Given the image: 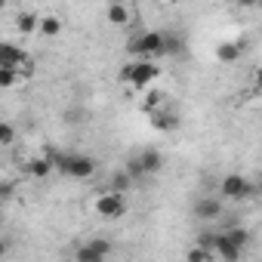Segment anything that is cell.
Masks as SVG:
<instances>
[{"mask_svg": "<svg viewBox=\"0 0 262 262\" xmlns=\"http://www.w3.org/2000/svg\"><path fill=\"white\" fill-rule=\"evenodd\" d=\"M185 53V40L179 31L173 28H164L161 31V59H173V56H182Z\"/></svg>", "mask_w": 262, "mask_h": 262, "instance_id": "12", "label": "cell"}, {"mask_svg": "<svg viewBox=\"0 0 262 262\" xmlns=\"http://www.w3.org/2000/svg\"><path fill=\"white\" fill-rule=\"evenodd\" d=\"M129 59H161V31H139L126 40Z\"/></svg>", "mask_w": 262, "mask_h": 262, "instance_id": "4", "label": "cell"}, {"mask_svg": "<svg viewBox=\"0 0 262 262\" xmlns=\"http://www.w3.org/2000/svg\"><path fill=\"white\" fill-rule=\"evenodd\" d=\"M105 19H108L114 28H123V25L133 22V10L126 7V0H111L108 10H105Z\"/></svg>", "mask_w": 262, "mask_h": 262, "instance_id": "14", "label": "cell"}, {"mask_svg": "<svg viewBox=\"0 0 262 262\" xmlns=\"http://www.w3.org/2000/svg\"><path fill=\"white\" fill-rule=\"evenodd\" d=\"M111 250H114V247H111L105 237H93V241H86L83 247L74 250V259H77V262H102V259L111 256Z\"/></svg>", "mask_w": 262, "mask_h": 262, "instance_id": "8", "label": "cell"}, {"mask_svg": "<svg viewBox=\"0 0 262 262\" xmlns=\"http://www.w3.org/2000/svg\"><path fill=\"white\" fill-rule=\"evenodd\" d=\"M19 83V71L13 68H0V90H13Z\"/></svg>", "mask_w": 262, "mask_h": 262, "instance_id": "22", "label": "cell"}, {"mask_svg": "<svg viewBox=\"0 0 262 262\" xmlns=\"http://www.w3.org/2000/svg\"><path fill=\"white\" fill-rule=\"evenodd\" d=\"M16 139H19V129H16L10 120H0V148L16 145Z\"/></svg>", "mask_w": 262, "mask_h": 262, "instance_id": "20", "label": "cell"}, {"mask_svg": "<svg viewBox=\"0 0 262 262\" xmlns=\"http://www.w3.org/2000/svg\"><path fill=\"white\" fill-rule=\"evenodd\" d=\"M191 262H216V256H213V250L210 247H204V244H194L188 253H185Z\"/></svg>", "mask_w": 262, "mask_h": 262, "instance_id": "21", "label": "cell"}, {"mask_svg": "<svg viewBox=\"0 0 262 262\" xmlns=\"http://www.w3.org/2000/svg\"><path fill=\"white\" fill-rule=\"evenodd\" d=\"M210 250H213V256H216V259H225V262H237V259L244 256V250H241V247H234L222 231H216V234H213Z\"/></svg>", "mask_w": 262, "mask_h": 262, "instance_id": "10", "label": "cell"}, {"mask_svg": "<svg viewBox=\"0 0 262 262\" xmlns=\"http://www.w3.org/2000/svg\"><path fill=\"white\" fill-rule=\"evenodd\" d=\"M237 7H244V10H253V7H259V0H234Z\"/></svg>", "mask_w": 262, "mask_h": 262, "instance_id": "23", "label": "cell"}, {"mask_svg": "<svg viewBox=\"0 0 262 262\" xmlns=\"http://www.w3.org/2000/svg\"><path fill=\"white\" fill-rule=\"evenodd\" d=\"M53 167L71 179H90L96 173V158L90 155H77V151H65V155H53Z\"/></svg>", "mask_w": 262, "mask_h": 262, "instance_id": "2", "label": "cell"}, {"mask_svg": "<svg viewBox=\"0 0 262 262\" xmlns=\"http://www.w3.org/2000/svg\"><path fill=\"white\" fill-rule=\"evenodd\" d=\"M56 167H53V155H43V158H34L31 164H28V173L31 176H37V179H43V176H50Z\"/></svg>", "mask_w": 262, "mask_h": 262, "instance_id": "19", "label": "cell"}, {"mask_svg": "<svg viewBox=\"0 0 262 262\" xmlns=\"http://www.w3.org/2000/svg\"><path fill=\"white\" fill-rule=\"evenodd\" d=\"M7 253H10V244H7L4 237H0V256H7Z\"/></svg>", "mask_w": 262, "mask_h": 262, "instance_id": "24", "label": "cell"}, {"mask_svg": "<svg viewBox=\"0 0 262 262\" xmlns=\"http://www.w3.org/2000/svg\"><path fill=\"white\" fill-rule=\"evenodd\" d=\"M253 194H256V182H250L244 173H225V176L219 179V198H222V201L241 204V201H247V198H253Z\"/></svg>", "mask_w": 262, "mask_h": 262, "instance_id": "3", "label": "cell"}, {"mask_svg": "<svg viewBox=\"0 0 262 262\" xmlns=\"http://www.w3.org/2000/svg\"><path fill=\"white\" fill-rule=\"evenodd\" d=\"M148 117H151V126L158 129V133H176V129H179V117L170 111V108H151L148 111Z\"/></svg>", "mask_w": 262, "mask_h": 262, "instance_id": "11", "label": "cell"}, {"mask_svg": "<svg viewBox=\"0 0 262 262\" xmlns=\"http://www.w3.org/2000/svg\"><path fill=\"white\" fill-rule=\"evenodd\" d=\"M191 213H194V219H198V222L213 225V222H219V219L225 216V201H222L219 194H204V198H198V201H194Z\"/></svg>", "mask_w": 262, "mask_h": 262, "instance_id": "6", "label": "cell"}, {"mask_svg": "<svg viewBox=\"0 0 262 262\" xmlns=\"http://www.w3.org/2000/svg\"><path fill=\"white\" fill-rule=\"evenodd\" d=\"M161 77V68H158V59H129L123 68H120V74H117V80L120 83H129L133 90H148L155 80Z\"/></svg>", "mask_w": 262, "mask_h": 262, "instance_id": "1", "label": "cell"}, {"mask_svg": "<svg viewBox=\"0 0 262 262\" xmlns=\"http://www.w3.org/2000/svg\"><path fill=\"white\" fill-rule=\"evenodd\" d=\"M37 19H40V13H19L16 16V31L22 34V37H31V34H37Z\"/></svg>", "mask_w": 262, "mask_h": 262, "instance_id": "17", "label": "cell"}, {"mask_svg": "<svg viewBox=\"0 0 262 262\" xmlns=\"http://www.w3.org/2000/svg\"><path fill=\"white\" fill-rule=\"evenodd\" d=\"M222 234L234 244V247H241V250H247V244L253 241V234H250V228H244V225H231V228H222Z\"/></svg>", "mask_w": 262, "mask_h": 262, "instance_id": "18", "label": "cell"}, {"mask_svg": "<svg viewBox=\"0 0 262 262\" xmlns=\"http://www.w3.org/2000/svg\"><path fill=\"white\" fill-rule=\"evenodd\" d=\"M247 53V43H237V40H222L216 47V62L219 65H237Z\"/></svg>", "mask_w": 262, "mask_h": 262, "instance_id": "13", "label": "cell"}, {"mask_svg": "<svg viewBox=\"0 0 262 262\" xmlns=\"http://www.w3.org/2000/svg\"><path fill=\"white\" fill-rule=\"evenodd\" d=\"M133 161H136V167L142 170V176H158V173L164 170V155H161V148H139V151L133 155Z\"/></svg>", "mask_w": 262, "mask_h": 262, "instance_id": "9", "label": "cell"}, {"mask_svg": "<svg viewBox=\"0 0 262 262\" xmlns=\"http://www.w3.org/2000/svg\"><path fill=\"white\" fill-rule=\"evenodd\" d=\"M0 68H13V71H31V56L16 47V43H7L0 40Z\"/></svg>", "mask_w": 262, "mask_h": 262, "instance_id": "7", "label": "cell"}, {"mask_svg": "<svg viewBox=\"0 0 262 262\" xmlns=\"http://www.w3.org/2000/svg\"><path fill=\"white\" fill-rule=\"evenodd\" d=\"M7 4H10V0H0V10H7Z\"/></svg>", "mask_w": 262, "mask_h": 262, "instance_id": "25", "label": "cell"}, {"mask_svg": "<svg viewBox=\"0 0 262 262\" xmlns=\"http://www.w3.org/2000/svg\"><path fill=\"white\" fill-rule=\"evenodd\" d=\"M133 185H136V179L126 173V167H123V170H114L111 179H108V188H111V191H120V194L133 191Z\"/></svg>", "mask_w": 262, "mask_h": 262, "instance_id": "16", "label": "cell"}, {"mask_svg": "<svg viewBox=\"0 0 262 262\" xmlns=\"http://www.w3.org/2000/svg\"><path fill=\"white\" fill-rule=\"evenodd\" d=\"M62 31H65V22H62L56 13H43V16L37 19V34H40L43 40H56Z\"/></svg>", "mask_w": 262, "mask_h": 262, "instance_id": "15", "label": "cell"}, {"mask_svg": "<svg viewBox=\"0 0 262 262\" xmlns=\"http://www.w3.org/2000/svg\"><path fill=\"white\" fill-rule=\"evenodd\" d=\"M93 210H96L102 219H108V222L123 219V216H126V194L105 188V191H99V194L93 198Z\"/></svg>", "mask_w": 262, "mask_h": 262, "instance_id": "5", "label": "cell"}]
</instances>
